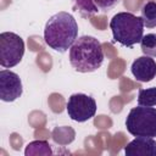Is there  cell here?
I'll return each mask as SVG.
<instances>
[{
	"label": "cell",
	"mask_w": 156,
	"mask_h": 156,
	"mask_svg": "<svg viewBox=\"0 0 156 156\" xmlns=\"http://www.w3.org/2000/svg\"><path fill=\"white\" fill-rule=\"evenodd\" d=\"M78 38V23L76 18L66 12L60 11L52 15L44 27L45 44L58 52H66Z\"/></svg>",
	"instance_id": "obj_1"
},
{
	"label": "cell",
	"mask_w": 156,
	"mask_h": 156,
	"mask_svg": "<svg viewBox=\"0 0 156 156\" xmlns=\"http://www.w3.org/2000/svg\"><path fill=\"white\" fill-rule=\"evenodd\" d=\"M104 49L101 43L91 35L77 38L69 49V63L80 73L95 72L104 63Z\"/></svg>",
	"instance_id": "obj_2"
},
{
	"label": "cell",
	"mask_w": 156,
	"mask_h": 156,
	"mask_svg": "<svg viewBox=\"0 0 156 156\" xmlns=\"http://www.w3.org/2000/svg\"><path fill=\"white\" fill-rule=\"evenodd\" d=\"M144 27L143 18L132 12H117L110 21L113 40L127 48L140 43L144 37Z\"/></svg>",
	"instance_id": "obj_3"
},
{
	"label": "cell",
	"mask_w": 156,
	"mask_h": 156,
	"mask_svg": "<svg viewBox=\"0 0 156 156\" xmlns=\"http://www.w3.org/2000/svg\"><path fill=\"white\" fill-rule=\"evenodd\" d=\"M126 128L133 136L156 138V108L140 105L133 107L127 115Z\"/></svg>",
	"instance_id": "obj_4"
},
{
	"label": "cell",
	"mask_w": 156,
	"mask_h": 156,
	"mask_svg": "<svg viewBox=\"0 0 156 156\" xmlns=\"http://www.w3.org/2000/svg\"><path fill=\"white\" fill-rule=\"evenodd\" d=\"M24 55V41L13 32L0 34V65L4 68H12L18 65Z\"/></svg>",
	"instance_id": "obj_5"
},
{
	"label": "cell",
	"mask_w": 156,
	"mask_h": 156,
	"mask_svg": "<svg viewBox=\"0 0 156 156\" xmlns=\"http://www.w3.org/2000/svg\"><path fill=\"white\" fill-rule=\"evenodd\" d=\"M96 101L90 95L83 93L72 94L66 104V111L72 121L83 123L91 119L96 113Z\"/></svg>",
	"instance_id": "obj_6"
},
{
	"label": "cell",
	"mask_w": 156,
	"mask_h": 156,
	"mask_svg": "<svg viewBox=\"0 0 156 156\" xmlns=\"http://www.w3.org/2000/svg\"><path fill=\"white\" fill-rule=\"evenodd\" d=\"M23 85L20 76L10 69L0 71V99L4 102H12L21 98Z\"/></svg>",
	"instance_id": "obj_7"
},
{
	"label": "cell",
	"mask_w": 156,
	"mask_h": 156,
	"mask_svg": "<svg viewBox=\"0 0 156 156\" xmlns=\"http://www.w3.org/2000/svg\"><path fill=\"white\" fill-rule=\"evenodd\" d=\"M130 72L138 82H151L156 77V61L146 55L140 56L133 61L130 66Z\"/></svg>",
	"instance_id": "obj_8"
},
{
	"label": "cell",
	"mask_w": 156,
	"mask_h": 156,
	"mask_svg": "<svg viewBox=\"0 0 156 156\" xmlns=\"http://www.w3.org/2000/svg\"><path fill=\"white\" fill-rule=\"evenodd\" d=\"M127 156H156V140L149 136H135L124 146Z\"/></svg>",
	"instance_id": "obj_9"
},
{
	"label": "cell",
	"mask_w": 156,
	"mask_h": 156,
	"mask_svg": "<svg viewBox=\"0 0 156 156\" xmlns=\"http://www.w3.org/2000/svg\"><path fill=\"white\" fill-rule=\"evenodd\" d=\"M82 16H91L98 12H108L121 0H76Z\"/></svg>",
	"instance_id": "obj_10"
},
{
	"label": "cell",
	"mask_w": 156,
	"mask_h": 156,
	"mask_svg": "<svg viewBox=\"0 0 156 156\" xmlns=\"http://www.w3.org/2000/svg\"><path fill=\"white\" fill-rule=\"evenodd\" d=\"M26 156H49L52 155L51 145L46 140H34L27 144L24 150Z\"/></svg>",
	"instance_id": "obj_11"
},
{
	"label": "cell",
	"mask_w": 156,
	"mask_h": 156,
	"mask_svg": "<svg viewBox=\"0 0 156 156\" xmlns=\"http://www.w3.org/2000/svg\"><path fill=\"white\" fill-rule=\"evenodd\" d=\"M141 18L144 26L146 28H155L156 27V1H146L141 9Z\"/></svg>",
	"instance_id": "obj_12"
},
{
	"label": "cell",
	"mask_w": 156,
	"mask_h": 156,
	"mask_svg": "<svg viewBox=\"0 0 156 156\" xmlns=\"http://www.w3.org/2000/svg\"><path fill=\"white\" fill-rule=\"evenodd\" d=\"M136 102L140 106H147V107L156 106V87H151L147 89H139Z\"/></svg>",
	"instance_id": "obj_13"
},
{
	"label": "cell",
	"mask_w": 156,
	"mask_h": 156,
	"mask_svg": "<svg viewBox=\"0 0 156 156\" xmlns=\"http://www.w3.org/2000/svg\"><path fill=\"white\" fill-rule=\"evenodd\" d=\"M140 48L144 55L156 57V33H149L140 40Z\"/></svg>",
	"instance_id": "obj_14"
}]
</instances>
